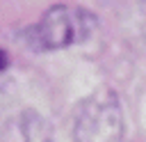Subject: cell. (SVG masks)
Instances as JSON below:
<instances>
[{"label": "cell", "instance_id": "cell-1", "mask_svg": "<svg viewBox=\"0 0 146 142\" xmlns=\"http://www.w3.org/2000/svg\"><path fill=\"white\" fill-rule=\"evenodd\" d=\"M98 21L91 11L82 7L57 5V7H50L39 18V23L30 27L27 41L32 48H39V50H57V48H66L89 39Z\"/></svg>", "mask_w": 146, "mask_h": 142}, {"label": "cell", "instance_id": "cell-2", "mask_svg": "<svg viewBox=\"0 0 146 142\" xmlns=\"http://www.w3.org/2000/svg\"><path fill=\"white\" fill-rule=\"evenodd\" d=\"M123 112L112 89H98L87 96L75 115L73 142H121Z\"/></svg>", "mask_w": 146, "mask_h": 142}, {"label": "cell", "instance_id": "cell-3", "mask_svg": "<svg viewBox=\"0 0 146 142\" xmlns=\"http://www.w3.org/2000/svg\"><path fill=\"white\" fill-rule=\"evenodd\" d=\"M21 133L25 142H55L50 124L36 110H25L21 115Z\"/></svg>", "mask_w": 146, "mask_h": 142}, {"label": "cell", "instance_id": "cell-4", "mask_svg": "<svg viewBox=\"0 0 146 142\" xmlns=\"http://www.w3.org/2000/svg\"><path fill=\"white\" fill-rule=\"evenodd\" d=\"M5 66H7V55H5L2 50H0V71H2Z\"/></svg>", "mask_w": 146, "mask_h": 142}, {"label": "cell", "instance_id": "cell-5", "mask_svg": "<svg viewBox=\"0 0 146 142\" xmlns=\"http://www.w3.org/2000/svg\"><path fill=\"white\" fill-rule=\"evenodd\" d=\"M144 37H146V34H144Z\"/></svg>", "mask_w": 146, "mask_h": 142}]
</instances>
